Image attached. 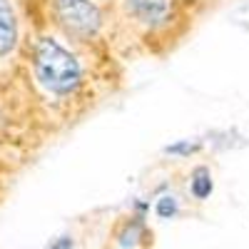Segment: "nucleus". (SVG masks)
<instances>
[{
  "label": "nucleus",
  "mask_w": 249,
  "mask_h": 249,
  "mask_svg": "<svg viewBox=\"0 0 249 249\" xmlns=\"http://www.w3.org/2000/svg\"><path fill=\"white\" fill-rule=\"evenodd\" d=\"M199 150H202V142H199V140H179V142H175V144H167V147H164V155L184 160V157L197 155Z\"/></svg>",
  "instance_id": "nucleus-7"
},
{
  "label": "nucleus",
  "mask_w": 249,
  "mask_h": 249,
  "mask_svg": "<svg viewBox=\"0 0 249 249\" xmlns=\"http://www.w3.org/2000/svg\"><path fill=\"white\" fill-rule=\"evenodd\" d=\"M179 197L172 195V192H162L157 199H155V214L160 219H175L179 214Z\"/></svg>",
  "instance_id": "nucleus-6"
},
{
  "label": "nucleus",
  "mask_w": 249,
  "mask_h": 249,
  "mask_svg": "<svg viewBox=\"0 0 249 249\" xmlns=\"http://www.w3.org/2000/svg\"><path fill=\"white\" fill-rule=\"evenodd\" d=\"M120 3H122L124 15L147 33H157L167 28L177 8V0H120Z\"/></svg>",
  "instance_id": "nucleus-3"
},
{
  "label": "nucleus",
  "mask_w": 249,
  "mask_h": 249,
  "mask_svg": "<svg viewBox=\"0 0 249 249\" xmlns=\"http://www.w3.org/2000/svg\"><path fill=\"white\" fill-rule=\"evenodd\" d=\"M72 247H75L72 237H57L48 244V249H72Z\"/></svg>",
  "instance_id": "nucleus-8"
},
{
  "label": "nucleus",
  "mask_w": 249,
  "mask_h": 249,
  "mask_svg": "<svg viewBox=\"0 0 249 249\" xmlns=\"http://www.w3.org/2000/svg\"><path fill=\"white\" fill-rule=\"evenodd\" d=\"M18 45V18L10 0H0V57H5Z\"/></svg>",
  "instance_id": "nucleus-4"
},
{
  "label": "nucleus",
  "mask_w": 249,
  "mask_h": 249,
  "mask_svg": "<svg viewBox=\"0 0 249 249\" xmlns=\"http://www.w3.org/2000/svg\"><path fill=\"white\" fill-rule=\"evenodd\" d=\"M190 195L197 199V202H204L210 199V195L214 192V179H212V170L207 164H197V167L190 172Z\"/></svg>",
  "instance_id": "nucleus-5"
},
{
  "label": "nucleus",
  "mask_w": 249,
  "mask_h": 249,
  "mask_svg": "<svg viewBox=\"0 0 249 249\" xmlns=\"http://www.w3.org/2000/svg\"><path fill=\"white\" fill-rule=\"evenodd\" d=\"M33 72L40 88L55 97H70L82 88V65L60 40L45 35L33 48Z\"/></svg>",
  "instance_id": "nucleus-1"
},
{
  "label": "nucleus",
  "mask_w": 249,
  "mask_h": 249,
  "mask_svg": "<svg viewBox=\"0 0 249 249\" xmlns=\"http://www.w3.org/2000/svg\"><path fill=\"white\" fill-rule=\"evenodd\" d=\"M97 3H102V0H97Z\"/></svg>",
  "instance_id": "nucleus-9"
},
{
  "label": "nucleus",
  "mask_w": 249,
  "mask_h": 249,
  "mask_svg": "<svg viewBox=\"0 0 249 249\" xmlns=\"http://www.w3.org/2000/svg\"><path fill=\"white\" fill-rule=\"evenodd\" d=\"M57 23L77 40H95L105 28V13L97 0H53Z\"/></svg>",
  "instance_id": "nucleus-2"
}]
</instances>
